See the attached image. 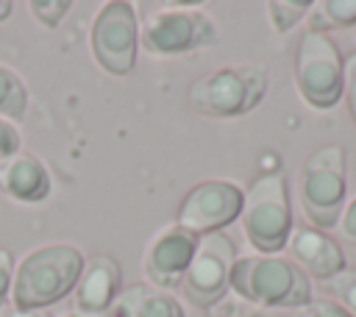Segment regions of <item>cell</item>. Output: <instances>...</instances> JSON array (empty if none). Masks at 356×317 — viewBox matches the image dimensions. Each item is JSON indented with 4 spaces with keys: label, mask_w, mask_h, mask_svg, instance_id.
Segmentation results:
<instances>
[{
    "label": "cell",
    "mask_w": 356,
    "mask_h": 317,
    "mask_svg": "<svg viewBox=\"0 0 356 317\" xmlns=\"http://www.w3.org/2000/svg\"><path fill=\"white\" fill-rule=\"evenodd\" d=\"M64 317H81V314H64Z\"/></svg>",
    "instance_id": "obj_28"
},
{
    "label": "cell",
    "mask_w": 356,
    "mask_h": 317,
    "mask_svg": "<svg viewBox=\"0 0 356 317\" xmlns=\"http://www.w3.org/2000/svg\"><path fill=\"white\" fill-rule=\"evenodd\" d=\"M217 42V28L200 8H159L142 17L139 44L153 56H178Z\"/></svg>",
    "instance_id": "obj_7"
},
{
    "label": "cell",
    "mask_w": 356,
    "mask_h": 317,
    "mask_svg": "<svg viewBox=\"0 0 356 317\" xmlns=\"http://www.w3.org/2000/svg\"><path fill=\"white\" fill-rule=\"evenodd\" d=\"M120 264L117 259L100 253L83 264V273L75 284V306L83 317H103L120 295Z\"/></svg>",
    "instance_id": "obj_13"
},
{
    "label": "cell",
    "mask_w": 356,
    "mask_h": 317,
    "mask_svg": "<svg viewBox=\"0 0 356 317\" xmlns=\"http://www.w3.org/2000/svg\"><path fill=\"white\" fill-rule=\"evenodd\" d=\"M231 289L256 306L273 309H298L312 300L309 275L278 253L239 256L231 267Z\"/></svg>",
    "instance_id": "obj_2"
},
{
    "label": "cell",
    "mask_w": 356,
    "mask_h": 317,
    "mask_svg": "<svg viewBox=\"0 0 356 317\" xmlns=\"http://www.w3.org/2000/svg\"><path fill=\"white\" fill-rule=\"evenodd\" d=\"M31 11L36 17V22H42L44 28H56L64 14L70 11V0H33Z\"/></svg>",
    "instance_id": "obj_20"
},
{
    "label": "cell",
    "mask_w": 356,
    "mask_h": 317,
    "mask_svg": "<svg viewBox=\"0 0 356 317\" xmlns=\"http://www.w3.org/2000/svg\"><path fill=\"white\" fill-rule=\"evenodd\" d=\"M298 197L314 228L328 231L337 225L348 197V156L342 145H323L303 161Z\"/></svg>",
    "instance_id": "obj_4"
},
{
    "label": "cell",
    "mask_w": 356,
    "mask_h": 317,
    "mask_svg": "<svg viewBox=\"0 0 356 317\" xmlns=\"http://www.w3.org/2000/svg\"><path fill=\"white\" fill-rule=\"evenodd\" d=\"M8 14H11V3L8 0H0V22L8 19Z\"/></svg>",
    "instance_id": "obj_27"
},
{
    "label": "cell",
    "mask_w": 356,
    "mask_h": 317,
    "mask_svg": "<svg viewBox=\"0 0 356 317\" xmlns=\"http://www.w3.org/2000/svg\"><path fill=\"white\" fill-rule=\"evenodd\" d=\"M267 95V70L259 64L220 67L189 83L186 100L206 117H239L253 111Z\"/></svg>",
    "instance_id": "obj_5"
},
{
    "label": "cell",
    "mask_w": 356,
    "mask_h": 317,
    "mask_svg": "<svg viewBox=\"0 0 356 317\" xmlns=\"http://www.w3.org/2000/svg\"><path fill=\"white\" fill-rule=\"evenodd\" d=\"M234 261H236V247L231 236H225L222 231L197 236L195 256L181 284L184 298L200 309H209L217 300H222V295L231 289Z\"/></svg>",
    "instance_id": "obj_8"
},
{
    "label": "cell",
    "mask_w": 356,
    "mask_h": 317,
    "mask_svg": "<svg viewBox=\"0 0 356 317\" xmlns=\"http://www.w3.org/2000/svg\"><path fill=\"white\" fill-rule=\"evenodd\" d=\"M14 256L6 250V247H0V309L6 306V300H8V295H11V281H14Z\"/></svg>",
    "instance_id": "obj_25"
},
{
    "label": "cell",
    "mask_w": 356,
    "mask_h": 317,
    "mask_svg": "<svg viewBox=\"0 0 356 317\" xmlns=\"http://www.w3.org/2000/svg\"><path fill=\"white\" fill-rule=\"evenodd\" d=\"M28 111V89L22 78L0 64V117L3 120H22Z\"/></svg>",
    "instance_id": "obj_17"
},
{
    "label": "cell",
    "mask_w": 356,
    "mask_h": 317,
    "mask_svg": "<svg viewBox=\"0 0 356 317\" xmlns=\"http://www.w3.org/2000/svg\"><path fill=\"white\" fill-rule=\"evenodd\" d=\"M242 234L256 247V253H281L292 234V206L286 192V178L281 170L261 172L250 181L239 211Z\"/></svg>",
    "instance_id": "obj_3"
},
{
    "label": "cell",
    "mask_w": 356,
    "mask_h": 317,
    "mask_svg": "<svg viewBox=\"0 0 356 317\" xmlns=\"http://www.w3.org/2000/svg\"><path fill=\"white\" fill-rule=\"evenodd\" d=\"M286 245H289L292 261L309 278H317L320 284L334 278L337 273H342L348 267L339 242L314 225H295Z\"/></svg>",
    "instance_id": "obj_12"
},
{
    "label": "cell",
    "mask_w": 356,
    "mask_h": 317,
    "mask_svg": "<svg viewBox=\"0 0 356 317\" xmlns=\"http://www.w3.org/2000/svg\"><path fill=\"white\" fill-rule=\"evenodd\" d=\"M309 8H312L309 0H270L267 3V17H270V22L278 33H286L300 19H306Z\"/></svg>",
    "instance_id": "obj_18"
},
{
    "label": "cell",
    "mask_w": 356,
    "mask_h": 317,
    "mask_svg": "<svg viewBox=\"0 0 356 317\" xmlns=\"http://www.w3.org/2000/svg\"><path fill=\"white\" fill-rule=\"evenodd\" d=\"M0 189L19 203H39L50 195V170L31 153H17L0 164Z\"/></svg>",
    "instance_id": "obj_14"
},
{
    "label": "cell",
    "mask_w": 356,
    "mask_h": 317,
    "mask_svg": "<svg viewBox=\"0 0 356 317\" xmlns=\"http://www.w3.org/2000/svg\"><path fill=\"white\" fill-rule=\"evenodd\" d=\"M342 95L350 111V120L356 125V53H350L345 58V75H342Z\"/></svg>",
    "instance_id": "obj_24"
},
{
    "label": "cell",
    "mask_w": 356,
    "mask_h": 317,
    "mask_svg": "<svg viewBox=\"0 0 356 317\" xmlns=\"http://www.w3.org/2000/svg\"><path fill=\"white\" fill-rule=\"evenodd\" d=\"M345 58L328 33L306 31L295 50V89L317 111H328L342 100Z\"/></svg>",
    "instance_id": "obj_6"
},
{
    "label": "cell",
    "mask_w": 356,
    "mask_h": 317,
    "mask_svg": "<svg viewBox=\"0 0 356 317\" xmlns=\"http://www.w3.org/2000/svg\"><path fill=\"white\" fill-rule=\"evenodd\" d=\"M323 289L331 295V300H337L350 317H356V267H345L342 273H337L334 278L323 281Z\"/></svg>",
    "instance_id": "obj_19"
},
{
    "label": "cell",
    "mask_w": 356,
    "mask_h": 317,
    "mask_svg": "<svg viewBox=\"0 0 356 317\" xmlns=\"http://www.w3.org/2000/svg\"><path fill=\"white\" fill-rule=\"evenodd\" d=\"M92 53L97 64L111 75H128L139 50V19L131 3H106L92 22Z\"/></svg>",
    "instance_id": "obj_9"
},
{
    "label": "cell",
    "mask_w": 356,
    "mask_h": 317,
    "mask_svg": "<svg viewBox=\"0 0 356 317\" xmlns=\"http://www.w3.org/2000/svg\"><path fill=\"white\" fill-rule=\"evenodd\" d=\"M306 22H309V31H317V33H328L334 28H353L356 25V0L312 3Z\"/></svg>",
    "instance_id": "obj_16"
},
{
    "label": "cell",
    "mask_w": 356,
    "mask_h": 317,
    "mask_svg": "<svg viewBox=\"0 0 356 317\" xmlns=\"http://www.w3.org/2000/svg\"><path fill=\"white\" fill-rule=\"evenodd\" d=\"M19 150H22V136H19V131H17L8 120L0 117V164L8 161L11 156H17Z\"/></svg>",
    "instance_id": "obj_23"
},
{
    "label": "cell",
    "mask_w": 356,
    "mask_h": 317,
    "mask_svg": "<svg viewBox=\"0 0 356 317\" xmlns=\"http://www.w3.org/2000/svg\"><path fill=\"white\" fill-rule=\"evenodd\" d=\"M195 247H197V236L189 234L186 228H181L178 222L159 228L142 253L145 278L156 289H178L184 284V275L189 270Z\"/></svg>",
    "instance_id": "obj_11"
},
{
    "label": "cell",
    "mask_w": 356,
    "mask_h": 317,
    "mask_svg": "<svg viewBox=\"0 0 356 317\" xmlns=\"http://www.w3.org/2000/svg\"><path fill=\"white\" fill-rule=\"evenodd\" d=\"M111 317H184L181 303L156 286H128L117 295Z\"/></svg>",
    "instance_id": "obj_15"
},
{
    "label": "cell",
    "mask_w": 356,
    "mask_h": 317,
    "mask_svg": "<svg viewBox=\"0 0 356 317\" xmlns=\"http://www.w3.org/2000/svg\"><path fill=\"white\" fill-rule=\"evenodd\" d=\"M242 197L245 192L234 181H220V178L200 181L184 195L172 222H178L195 236L217 234L234 220H239Z\"/></svg>",
    "instance_id": "obj_10"
},
{
    "label": "cell",
    "mask_w": 356,
    "mask_h": 317,
    "mask_svg": "<svg viewBox=\"0 0 356 317\" xmlns=\"http://www.w3.org/2000/svg\"><path fill=\"white\" fill-rule=\"evenodd\" d=\"M83 253L72 245H44L31 250L11 281V303L19 309H44L75 289L83 273Z\"/></svg>",
    "instance_id": "obj_1"
},
{
    "label": "cell",
    "mask_w": 356,
    "mask_h": 317,
    "mask_svg": "<svg viewBox=\"0 0 356 317\" xmlns=\"http://www.w3.org/2000/svg\"><path fill=\"white\" fill-rule=\"evenodd\" d=\"M334 228H337V234H339V239H342V242L356 245V195L345 200L342 214H339V220H337V225H334Z\"/></svg>",
    "instance_id": "obj_22"
},
{
    "label": "cell",
    "mask_w": 356,
    "mask_h": 317,
    "mask_svg": "<svg viewBox=\"0 0 356 317\" xmlns=\"http://www.w3.org/2000/svg\"><path fill=\"white\" fill-rule=\"evenodd\" d=\"M289 317H350V314L337 300L320 298V300H309L298 309H289Z\"/></svg>",
    "instance_id": "obj_21"
},
{
    "label": "cell",
    "mask_w": 356,
    "mask_h": 317,
    "mask_svg": "<svg viewBox=\"0 0 356 317\" xmlns=\"http://www.w3.org/2000/svg\"><path fill=\"white\" fill-rule=\"evenodd\" d=\"M0 317H47L39 309H19V306H3Z\"/></svg>",
    "instance_id": "obj_26"
}]
</instances>
